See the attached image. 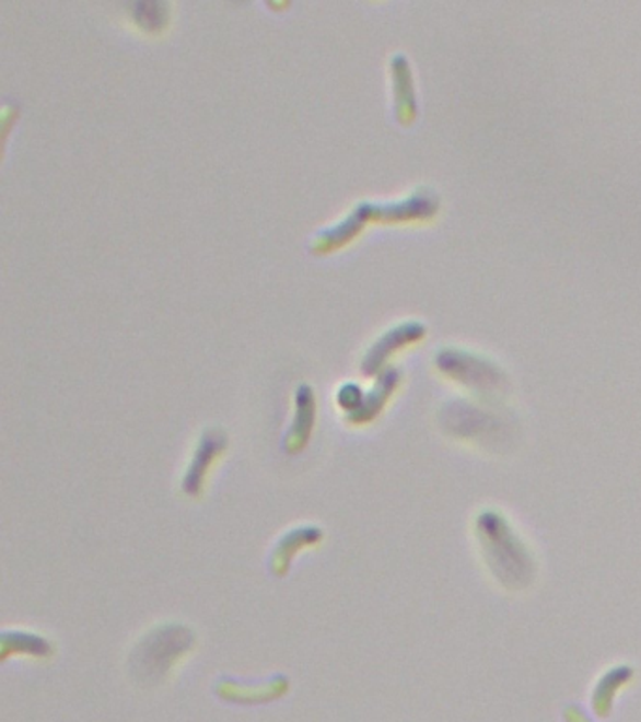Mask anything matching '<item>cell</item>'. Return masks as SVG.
Here are the masks:
<instances>
[{
    "mask_svg": "<svg viewBox=\"0 0 641 722\" xmlns=\"http://www.w3.org/2000/svg\"><path fill=\"white\" fill-rule=\"evenodd\" d=\"M295 421L290 431V446H303V442L307 441L308 431L313 428L314 418V399L313 392L308 386H300L298 394H295Z\"/></svg>",
    "mask_w": 641,
    "mask_h": 722,
    "instance_id": "cell-6",
    "label": "cell"
},
{
    "mask_svg": "<svg viewBox=\"0 0 641 722\" xmlns=\"http://www.w3.org/2000/svg\"><path fill=\"white\" fill-rule=\"evenodd\" d=\"M395 382H397V373L389 369V371H386V373L381 376L378 384L371 389V394L363 395L360 408L356 410L352 418L358 421L373 418V416L381 410L382 405L386 403V399H388V395L392 394V389H394Z\"/></svg>",
    "mask_w": 641,
    "mask_h": 722,
    "instance_id": "cell-7",
    "label": "cell"
},
{
    "mask_svg": "<svg viewBox=\"0 0 641 722\" xmlns=\"http://www.w3.org/2000/svg\"><path fill=\"white\" fill-rule=\"evenodd\" d=\"M562 715L567 722H595L582 706H568Z\"/></svg>",
    "mask_w": 641,
    "mask_h": 722,
    "instance_id": "cell-8",
    "label": "cell"
},
{
    "mask_svg": "<svg viewBox=\"0 0 641 722\" xmlns=\"http://www.w3.org/2000/svg\"><path fill=\"white\" fill-rule=\"evenodd\" d=\"M431 203L423 195H412L408 200L395 201V203H384V206H373V217L378 221H405L412 217H423L431 211Z\"/></svg>",
    "mask_w": 641,
    "mask_h": 722,
    "instance_id": "cell-5",
    "label": "cell"
},
{
    "mask_svg": "<svg viewBox=\"0 0 641 722\" xmlns=\"http://www.w3.org/2000/svg\"><path fill=\"white\" fill-rule=\"evenodd\" d=\"M632 677H634V672L630 666H615L601 677V682L596 683L595 690H593V698H591V706L596 715L601 719L609 717L619 690L627 687L628 683L632 682Z\"/></svg>",
    "mask_w": 641,
    "mask_h": 722,
    "instance_id": "cell-4",
    "label": "cell"
},
{
    "mask_svg": "<svg viewBox=\"0 0 641 722\" xmlns=\"http://www.w3.org/2000/svg\"><path fill=\"white\" fill-rule=\"evenodd\" d=\"M373 217V203L369 201H360L356 203L354 208L350 209V213L341 219V221L334 224L331 228L322 230L320 234L316 235L313 248L316 253H326L331 248L341 247L345 243L352 240L358 232H360L363 224Z\"/></svg>",
    "mask_w": 641,
    "mask_h": 722,
    "instance_id": "cell-2",
    "label": "cell"
},
{
    "mask_svg": "<svg viewBox=\"0 0 641 722\" xmlns=\"http://www.w3.org/2000/svg\"><path fill=\"white\" fill-rule=\"evenodd\" d=\"M489 569L508 587H525L533 575V559L514 528L497 512H483L476 523Z\"/></svg>",
    "mask_w": 641,
    "mask_h": 722,
    "instance_id": "cell-1",
    "label": "cell"
},
{
    "mask_svg": "<svg viewBox=\"0 0 641 722\" xmlns=\"http://www.w3.org/2000/svg\"><path fill=\"white\" fill-rule=\"evenodd\" d=\"M420 335H423V328L416 322H405V324L395 326L394 329H388L369 350L365 361H363V371L373 373V371L381 368L384 360L388 358L389 352H394L405 342L415 341Z\"/></svg>",
    "mask_w": 641,
    "mask_h": 722,
    "instance_id": "cell-3",
    "label": "cell"
}]
</instances>
